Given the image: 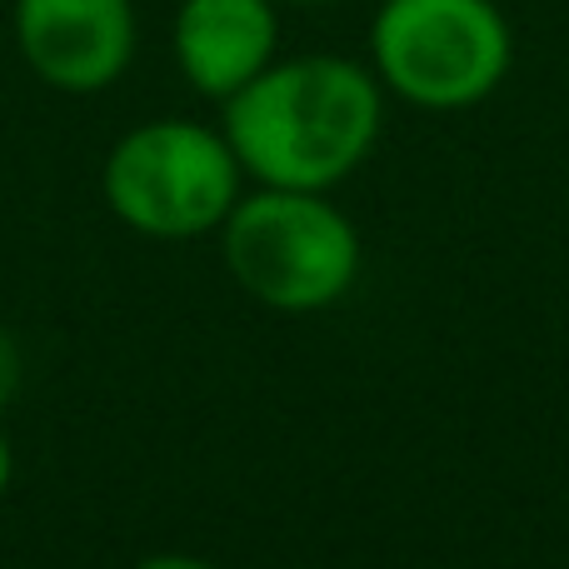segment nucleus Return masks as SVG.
Wrapping results in <instances>:
<instances>
[{
    "label": "nucleus",
    "mask_w": 569,
    "mask_h": 569,
    "mask_svg": "<svg viewBox=\"0 0 569 569\" xmlns=\"http://www.w3.org/2000/svg\"><path fill=\"white\" fill-rule=\"evenodd\" d=\"M385 86L350 56H284L226 100V140L256 186L335 190L370 160Z\"/></svg>",
    "instance_id": "nucleus-1"
},
{
    "label": "nucleus",
    "mask_w": 569,
    "mask_h": 569,
    "mask_svg": "<svg viewBox=\"0 0 569 569\" xmlns=\"http://www.w3.org/2000/svg\"><path fill=\"white\" fill-rule=\"evenodd\" d=\"M220 250L236 284L280 315L330 310L360 280V230L330 190L256 186L220 226Z\"/></svg>",
    "instance_id": "nucleus-2"
},
{
    "label": "nucleus",
    "mask_w": 569,
    "mask_h": 569,
    "mask_svg": "<svg viewBox=\"0 0 569 569\" xmlns=\"http://www.w3.org/2000/svg\"><path fill=\"white\" fill-rule=\"evenodd\" d=\"M515 30L495 0H380L370 70L415 110H475L505 86Z\"/></svg>",
    "instance_id": "nucleus-3"
},
{
    "label": "nucleus",
    "mask_w": 569,
    "mask_h": 569,
    "mask_svg": "<svg viewBox=\"0 0 569 569\" xmlns=\"http://www.w3.org/2000/svg\"><path fill=\"white\" fill-rule=\"evenodd\" d=\"M240 170L226 130L200 120H146L110 146L100 190L110 216L150 240H200L226 226L240 200Z\"/></svg>",
    "instance_id": "nucleus-4"
},
{
    "label": "nucleus",
    "mask_w": 569,
    "mask_h": 569,
    "mask_svg": "<svg viewBox=\"0 0 569 569\" xmlns=\"http://www.w3.org/2000/svg\"><path fill=\"white\" fill-rule=\"evenodd\" d=\"M20 60L60 96H96L130 70L140 46L136 0H16Z\"/></svg>",
    "instance_id": "nucleus-5"
},
{
    "label": "nucleus",
    "mask_w": 569,
    "mask_h": 569,
    "mask_svg": "<svg viewBox=\"0 0 569 569\" xmlns=\"http://www.w3.org/2000/svg\"><path fill=\"white\" fill-rule=\"evenodd\" d=\"M170 50L186 86L226 106L266 66L280 60L276 0H180Z\"/></svg>",
    "instance_id": "nucleus-6"
},
{
    "label": "nucleus",
    "mask_w": 569,
    "mask_h": 569,
    "mask_svg": "<svg viewBox=\"0 0 569 569\" xmlns=\"http://www.w3.org/2000/svg\"><path fill=\"white\" fill-rule=\"evenodd\" d=\"M20 375H26V365H20L16 340H10V335L0 330V415H6V410H10V400L20 395Z\"/></svg>",
    "instance_id": "nucleus-7"
},
{
    "label": "nucleus",
    "mask_w": 569,
    "mask_h": 569,
    "mask_svg": "<svg viewBox=\"0 0 569 569\" xmlns=\"http://www.w3.org/2000/svg\"><path fill=\"white\" fill-rule=\"evenodd\" d=\"M136 569H216V565L196 560V555H150V560L136 565Z\"/></svg>",
    "instance_id": "nucleus-8"
},
{
    "label": "nucleus",
    "mask_w": 569,
    "mask_h": 569,
    "mask_svg": "<svg viewBox=\"0 0 569 569\" xmlns=\"http://www.w3.org/2000/svg\"><path fill=\"white\" fill-rule=\"evenodd\" d=\"M10 475H16V450H10V440H6V430H0V495H6V485H10Z\"/></svg>",
    "instance_id": "nucleus-9"
},
{
    "label": "nucleus",
    "mask_w": 569,
    "mask_h": 569,
    "mask_svg": "<svg viewBox=\"0 0 569 569\" xmlns=\"http://www.w3.org/2000/svg\"><path fill=\"white\" fill-rule=\"evenodd\" d=\"M276 6H290V10H315V6H340V0H276Z\"/></svg>",
    "instance_id": "nucleus-10"
}]
</instances>
